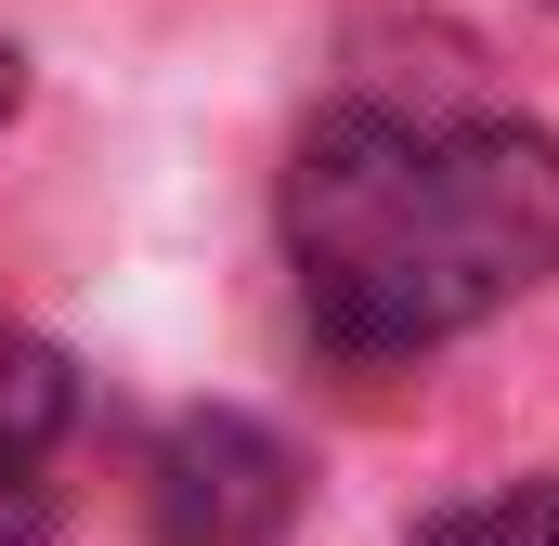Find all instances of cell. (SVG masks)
<instances>
[{
  "label": "cell",
  "instance_id": "8992f818",
  "mask_svg": "<svg viewBox=\"0 0 559 546\" xmlns=\"http://www.w3.org/2000/svg\"><path fill=\"white\" fill-rule=\"evenodd\" d=\"M13 105H26V66H13V39H0V118H13Z\"/></svg>",
  "mask_w": 559,
  "mask_h": 546
},
{
  "label": "cell",
  "instance_id": "3957f363",
  "mask_svg": "<svg viewBox=\"0 0 559 546\" xmlns=\"http://www.w3.org/2000/svg\"><path fill=\"white\" fill-rule=\"evenodd\" d=\"M66 416H79L66 352H39V339H0V455H39V468H52Z\"/></svg>",
  "mask_w": 559,
  "mask_h": 546
},
{
  "label": "cell",
  "instance_id": "7a4b0ae2",
  "mask_svg": "<svg viewBox=\"0 0 559 546\" xmlns=\"http://www.w3.org/2000/svg\"><path fill=\"white\" fill-rule=\"evenodd\" d=\"M143 508L169 546H274L299 521V455H286L261 416H182L143 468Z\"/></svg>",
  "mask_w": 559,
  "mask_h": 546
},
{
  "label": "cell",
  "instance_id": "6da1fadb",
  "mask_svg": "<svg viewBox=\"0 0 559 546\" xmlns=\"http://www.w3.org/2000/svg\"><path fill=\"white\" fill-rule=\"evenodd\" d=\"M286 261L325 352L391 365L559 273V143L521 118H391L338 105L286 156Z\"/></svg>",
  "mask_w": 559,
  "mask_h": 546
},
{
  "label": "cell",
  "instance_id": "277c9868",
  "mask_svg": "<svg viewBox=\"0 0 559 546\" xmlns=\"http://www.w3.org/2000/svg\"><path fill=\"white\" fill-rule=\"evenodd\" d=\"M417 546H547V495H481V508H442Z\"/></svg>",
  "mask_w": 559,
  "mask_h": 546
},
{
  "label": "cell",
  "instance_id": "5b68a950",
  "mask_svg": "<svg viewBox=\"0 0 559 546\" xmlns=\"http://www.w3.org/2000/svg\"><path fill=\"white\" fill-rule=\"evenodd\" d=\"M0 546H52V482H39V455H0Z\"/></svg>",
  "mask_w": 559,
  "mask_h": 546
},
{
  "label": "cell",
  "instance_id": "52a82bcc",
  "mask_svg": "<svg viewBox=\"0 0 559 546\" xmlns=\"http://www.w3.org/2000/svg\"><path fill=\"white\" fill-rule=\"evenodd\" d=\"M547 546H559V495H547Z\"/></svg>",
  "mask_w": 559,
  "mask_h": 546
}]
</instances>
